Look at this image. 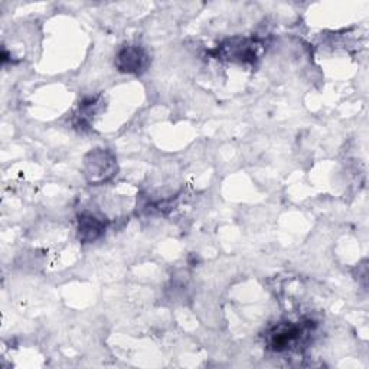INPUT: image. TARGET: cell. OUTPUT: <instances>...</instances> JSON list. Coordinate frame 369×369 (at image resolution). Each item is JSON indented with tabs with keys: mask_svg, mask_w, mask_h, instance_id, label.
<instances>
[{
	"mask_svg": "<svg viewBox=\"0 0 369 369\" xmlns=\"http://www.w3.org/2000/svg\"><path fill=\"white\" fill-rule=\"evenodd\" d=\"M307 332L309 326L306 323H280L268 333L270 346L277 352L292 349L305 339Z\"/></svg>",
	"mask_w": 369,
	"mask_h": 369,
	"instance_id": "6da1fadb",
	"label": "cell"
},
{
	"mask_svg": "<svg viewBox=\"0 0 369 369\" xmlns=\"http://www.w3.org/2000/svg\"><path fill=\"white\" fill-rule=\"evenodd\" d=\"M146 53L139 47H127L118 55V66L123 71L138 73L146 64Z\"/></svg>",
	"mask_w": 369,
	"mask_h": 369,
	"instance_id": "7a4b0ae2",
	"label": "cell"
},
{
	"mask_svg": "<svg viewBox=\"0 0 369 369\" xmlns=\"http://www.w3.org/2000/svg\"><path fill=\"white\" fill-rule=\"evenodd\" d=\"M103 231H104V224L99 220L97 216H94L91 214H86L81 216L79 234L81 237H83V240L94 241L95 238H99L101 236Z\"/></svg>",
	"mask_w": 369,
	"mask_h": 369,
	"instance_id": "3957f363",
	"label": "cell"
}]
</instances>
